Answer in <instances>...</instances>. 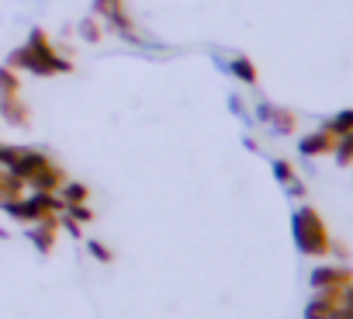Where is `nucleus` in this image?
Wrapping results in <instances>:
<instances>
[{"label": "nucleus", "mask_w": 353, "mask_h": 319, "mask_svg": "<svg viewBox=\"0 0 353 319\" xmlns=\"http://www.w3.org/2000/svg\"><path fill=\"white\" fill-rule=\"evenodd\" d=\"M294 226V243L305 257H325L332 250V240H329V229L322 222V215L312 209V205H301L291 219Z\"/></svg>", "instance_id": "nucleus-1"}, {"label": "nucleus", "mask_w": 353, "mask_h": 319, "mask_svg": "<svg viewBox=\"0 0 353 319\" xmlns=\"http://www.w3.org/2000/svg\"><path fill=\"white\" fill-rule=\"evenodd\" d=\"M25 46H28V49H32L42 63H49L56 73H73V63H70V59H63V56L56 52V46L49 42V35H46L42 28H35V32L28 35V42H25Z\"/></svg>", "instance_id": "nucleus-2"}, {"label": "nucleus", "mask_w": 353, "mask_h": 319, "mask_svg": "<svg viewBox=\"0 0 353 319\" xmlns=\"http://www.w3.org/2000/svg\"><path fill=\"white\" fill-rule=\"evenodd\" d=\"M350 281H353V271L343 267V264H319L312 271V288L315 291H339Z\"/></svg>", "instance_id": "nucleus-3"}, {"label": "nucleus", "mask_w": 353, "mask_h": 319, "mask_svg": "<svg viewBox=\"0 0 353 319\" xmlns=\"http://www.w3.org/2000/svg\"><path fill=\"white\" fill-rule=\"evenodd\" d=\"M25 205H28V222H42V219H52V215H63V198L59 195H52V191H32L28 198H25Z\"/></svg>", "instance_id": "nucleus-4"}, {"label": "nucleus", "mask_w": 353, "mask_h": 319, "mask_svg": "<svg viewBox=\"0 0 353 319\" xmlns=\"http://www.w3.org/2000/svg\"><path fill=\"white\" fill-rule=\"evenodd\" d=\"M8 66H11L14 73H21V70H25V73H35V77H56V70H52L49 63H42V59H39L28 46H18V49L11 52Z\"/></svg>", "instance_id": "nucleus-5"}, {"label": "nucleus", "mask_w": 353, "mask_h": 319, "mask_svg": "<svg viewBox=\"0 0 353 319\" xmlns=\"http://www.w3.org/2000/svg\"><path fill=\"white\" fill-rule=\"evenodd\" d=\"M49 164H52V160H49L42 149H21V156L14 160V167H11L8 174H14V177H21V181L28 184V181H32L42 167H49Z\"/></svg>", "instance_id": "nucleus-6"}, {"label": "nucleus", "mask_w": 353, "mask_h": 319, "mask_svg": "<svg viewBox=\"0 0 353 319\" xmlns=\"http://www.w3.org/2000/svg\"><path fill=\"white\" fill-rule=\"evenodd\" d=\"M332 146H336V135L329 128H315V132H308V135L298 139V153L301 156H329Z\"/></svg>", "instance_id": "nucleus-7"}, {"label": "nucleus", "mask_w": 353, "mask_h": 319, "mask_svg": "<svg viewBox=\"0 0 353 319\" xmlns=\"http://www.w3.org/2000/svg\"><path fill=\"white\" fill-rule=\"evenodd\" d=\"M56 229H59V215L42 219V222H32V229H28L25 236L35 243L39 253H52V246H56Z\"/></svg>", "instance_id": "nucleus-8"}, {"label": "nucleus", "mask_w": 353, "mask_h": 319, "mask_svg": "<svg viewBox=\"0 0 353 319\" xmlns=\"http://www.w3.org/2000/svg\"><path fill=\"white\" fill-rule=\"evenodd\" d=\"M0 118L11 125H25L28 122V104L21 94H0Z\"/></svg>", "instance_id": "nucleus-9"}, {"label": "nucleus", "mask_w": 353, "mask_h": 319, "mask_svg": "<svg viewBox=\"0 0 353 319\" xmlns=\"http://www.w3.org/2000/svg\"><path fill=\"white\" fill-rule=\"evenodd\" d=\"M63 184H66V174H63V167H56V164L42 167V171L28 181V188H32V191H52V195H56Z\"/></svg>", "instance_id": "nucleus-10"}, {"label": "nucleus", "mask_w": 353, "mask_h": 319, "mask_svg": "<svg viewBox=\"0 0 353 319\" xmlns=\"http://www.w3.org/2000/svg\"><path fill=\"white\" fill-rule=\"evenodd\" d=\"M336 305H339V291H315V298L305 305V319H332Z\"/></svg>", "instance_id": "nucleus-11"}, {"label": "nucleus", "mask_w": 353, "mask_h": 319, "mask_svg": "<svg viewBox=\"0 0 353 319\" xmlns=\"http://www.w3.org/2000/svg\"><path fill=\"white\" fill-rule=\"evenodd\" d=\"M56 195L63 198V205H87V198H90V188H87L83 181H66V184H63Z\"/></svg>", "instance_id": "nucleus-12"}, {"label": "nucleus", "mask_w": 353, "mask_h": 319, "mask_svg": "<svg viewBox=\"0 0 353 319\" xmlns=\"http://www.w3.org/2000/svg\"><path fill=\"white\" fill-rule=\"evenodd\" d=\"M225 73H232V77H236L239 84H246V87H253V84L260 80V77H256V66H253L246 56H236V59L229 63V70H225Z\"/></svg>", "instance_id": "nucleus-13"}, {"label": "nucleus", "mask_w": 353, "mask_h": 319, "mask_svg": "<svg viewBox=\"0 0 353 319\" xmlns=\"http://www.w3.org/2000/svg\"><path fill=\"white\" fill-rule=\"evenodd\" d=\"M277 135H291L294 128H298V118H294V111H288V108H274V115H270V122H267Z\"/></svg>", "instance_id": "nucleus-14"}, {"label": "nucleus", "mask_w": 353, "mask_h": 319, "mask_svg": "<svg viewBox=\"0 0 353 319\" xmlns=\"http://www.w3.org/2000/svg\"><path fill=\"white\" fill-rule=\"evenodd\" d=\"M332 160H336L339 167H353V132L336 139V146H332Z\"/></svg>", "instance_id": "nucleus-15"}, {"label": "nucleus", "mask_w": 353, "mask_h": 319, "mask_svg": "<svg viewBox=\"0 0 353 319\" xmlns=\"http://www.w3.org/2000/svg\"><path fill=\"white\" fill-rule=\"evenodd\" d=\"M322 128H329V132H332L336 139H339V135H350V132H353V108H346V111L332 115V118H329V122H325Z\"/></svg>", "instance_id": "nucleus-16"}, {"label": "nucleus", "mask_w": 353, "mask_h": 319, "mask_svg": "<svg viewBox=\"0 0 353 319\" xmlns=\"http://www.w3.org/2000/svg\"><path fill=\"white\" fill-rule=\"evenodd\" d=\"M0 212L18 219V222H28V205H25V195L21 198H0Z\"/></svg>", "instance_id": "nucleus-17"}, {"label": "nucleus", "mask_w": 353, "mask_h": 319, "mask_svg": "<svg viewBox=\"0 0 353 319\" xmlns=\"http://www.w3.org/2000/svg\"><path fill=\"white\" fill-rule=\"evenodd\" d=\"M77 32H80V39H83V42H90V46L104 39V28H101V18H83Z\"/></svg>", "instance_id": "nucleus-18"}, {"label": "nucleus", "mask_w": 353, "mask_h": 319, "mask_svg": "<svg viewBox=\"0 0 353 319\" xmlns=\"http://www.w3.org/2000/svg\"><path fill=\"white\" fill-rule=\"evenodd\" d=\"M0 94H21V77L11 66H0Z\"/></svg>", "instance_id": "nucleus-19"}, {"label": "nucleus", "mask_w": 353, "mask_h": 319, "mask_svg": "<svg viewBox=\"0 0 353 319\" xmlns=\"http://www.w3.org/2000/svg\"><path fill=\"white\" fill-rule=\"evenodd\" d=\"M63 215H70V219H73V222H80V226L94 222V212H90L87 205H66V209H63Z\"/></svg>", "instance_id": "nucleus-20"}, {"label": "nucleus", "mask_w": 353, "mask_h": 319, "mask_svg": "<svg viewBox=\"0 0 353 319\" xmlns=\"http://www.w3.org/2000/svg\"><path fill=\"white\" fill-rule=\"evenodd\" d=\"M270 167H274V177H277L281 184H291V181L298 177V174H294V167L288 164V160H274V164H270Z\"/></svg>", "instance_id": "nucleus-21"}, {"label": "nucleus", "mask_w": 353, "mask_h": 319, "mask_svg": "<svg viewBox=\"0 0 353 319\" xmlns=\"http://www.w3.org/2000/svg\"><path fill=\"white\" fill-rule=\"evenodd\" d=\"M25 146H0V171H11Z\"/></svg>", "instance_id": "nucleus-22"}, {"label": "nucleus", "mask_w": 353, "mask_h": 319, "mask_svg": "<svg viewBox=\"0 0 353 319\" xmlns=\"http://www.w3.org/2000/svg\"><path fill=\"white\" fill-rule=\"evenodd\" d=\"M87 250H90V253H94V260H101V264H111V260H114V253H111L101 240H90V243H87Z\"/></svg>", "instance_id": "nucleus-23"}, {"label": "nucleus", "mask_w": 353, "mask_h": 319, "mask_svg": "<svg viewBox=\"0 0 353 319\" xmlns=\"http://www.w3.org/2000/svg\"><path fill=\"white\" fill-rule=\"evenodd\" d=\"M59 226H63V229H66L73 240H80V236H83V226H80V222H73L70 215H59Z\"/></svg>", "instance_id": "nucleus-24"}, {"label": "nucleus", "mask_w": 353, "mask_h": 319, "mask_svg": "<svg viewBox=\"0 0 353 319\" xmlns=\"http://www.w3.org/2000/svg\"><path fill=\"white\" fill-rule=\"evenodd\" d=\"M270 115H274V104H270V101H260V104H256V118H260V122H270Z\"/></svg>", "instance_id": "nucleus-25"}, {"label": "nucleus", "mask_w": 353, "mask_h": 319, "mask_svg": "<svg viewBox=\"0 0 353 319\" xmlns=\"http://www.w3.org/2000/svg\"><path fill=\"white\" fill-rule=\"evenodd\" d=\"M284 188H288V195H291V198H305V184H301L298 177H294L291 184H284Z\"/></svg>", "instance_id": "nucleus-26"}, {"label": "nucleus", "mask_w": 353, "mask_h": 319, "mask_svg": "<svg viewBox=\"0 0 353 319\" xmlns=\"http://www.w3.org/2000/svg\"><path fill=\"white\" fill-rule=\"evenodd\" d=\"M229 108H232V111H236V115H246V111H243V101H239V97H236V94H232V97H229Z\"/></svg>", "instance_id": "nucleus-27"}, {"label": "nucleus", "mask_w": 353, "mask_h": 319, "mask_svg": "<svg viewBox=\"0 0 353 319\" xmlns=\"http://www.w3.org/2000/svg\"><path fill=\"white\" fill-rule=\"evenodd\" d=\"M0 198H4V195H0Z\"/></svg>", "instance_id": "nucleus-28"}]
</instances>
